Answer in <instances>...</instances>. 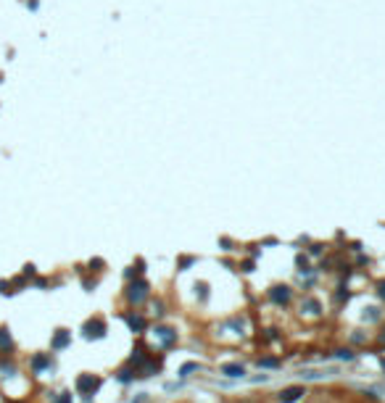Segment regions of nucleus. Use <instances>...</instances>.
<instances>
[{
  "instance_id": "obj_2",
  "label": "nucleus",
  "mask_w": 385,
  "mask_h": 403,
  "mask_svg": "<svg viewBox=\"0 0 385 403\" xmlns=\"http://www.w3.org/2000/svg\"><path fill=\"white\" fill-rule=\"evenodd\" d=\"M98 385H100V379H98V377H92V374H82V377L77 379V390H79L82 395H87V398L98 390Z\"/></svg>"
},
{
  "instance_id": "obj_16",
  "label": "nucleus",
  "mask_w": 385,
  "mask_h": 403,
  "mask_svg": "<svg viewBox=\"0 0 385 403\" xmlns=\"http://www.w3.org/2000/svg\"><path fill=\"white\" fill-rule=\"evenodd\" d=\"M382 369H385V359H382Z\"/></svg>"
},
{
  "instance_id": "obj_13",
  "label": "nucleus",
  "mask_w": 385,
  "mask_h": 403,
  "mask_svg": "<svg viewBox=\"0 0 385 403\" xmlns=\"http://www.w3.org/2000/svg\"><path fill=\"white\" fill-rule=\"evenodd\" d=\"M119 379H122V382H130V379H132V369H122V372H119Z\"/></svg>"
},
{
  "instance_id": "obj_15",
  "label": "nucleus",
  "mask_w": 385,
  "mask_h": 403,
  "mask_svg": "<svg viewBox=\"0 0 385 403\" xmlns=\"http://www.w3.org/2000/svg\"><path fill=\"white\" fill-rule=\"evenodd\" d=\"M380 287H382V290H380V295H382V298H385V282H382V285H380Z\"/></svg>"
},
{
  "instance_id": "obj_14",
  "label": "nucleus",
  "mask_w": 385,
  "mask_h": 403,
  "mask_svg": "<svg viewBox=\"0 0 385 403\" xmlns=\"http://www.w3.org/2000/svg\"><path fill=\"white\" fill-rule=\"evenodd\" d=\"M56 403H72V395H69V393H61V395L56 398Z\"/></svg>"
},
{
  "instance_id": "obj_8",
  "label": "nucleus",
  "mask_w": 385,
  "mask_h": 403,
  "mask_svg": "<svg viewBox=\"0 0 385 403\" xmlns=\"http://www.w3.org/2000/svg\"><path fill=\"white\" fill-rule=\"evenodd\" d=\"M222 374H227V377H243V374H246V369H243L240 364H225V366H222Z\"/></svg>"
},
{
  "instance_id": "obj_7",
  "label": "nucleus",
  "mask_w": 385,
  "mask_h": 403,
  "mask_svg": "<svg viewBox=\"0 0 385 403\" xmlns=\"http://www.w3.org/2000/svg\"><path fill=\"white\" fill-rule=\"evenodd\" d=\"M48 366H50V359H48L45 353H40V356H34V359H32V372H34V374L45 372Z\"/></svg>"
},
{
  "instance_id": "obj_1",
  "label": "nucleus",
  "mask_w": 385,
  "mask_h": 403,
  "mask_svg": "<svg viewBox=\"0 0 385 403\" xmlns=\"http://www.w3.org/2000/svg\"><path fill=\"white\" fill-rule=\"evenodd\" d=\"M145 298H148V285L143 280H137V282H132L130 287H127V301L130 303L137 306V303H143Z\"/></svg>"
},
{
  "instance_id": "obj_9",
  "label": "nucleus",
  "mask_w": 385,
  "mask_h": 403,
  "mask_svg": "<svg viewBox=\"0 0 385 403\" xmlns=\"http://www.w3.org/2000/svg\"><path fill=\"white\" fill-rule=\"evenodd\" d=\"M66 345H69V332H66V329H58L56 338H53V348L58 351V348H66Z\"/></svg>"
},
{
  "instance_id": "obj_4",
  "label": "nucleus",
  "mask_w": 385,
  "mask_h": 403,
  "mask_svg": "<svg viewBox=\"0 0 385 403\" xmlns=\"http://www.w3.org/2000/svg\"><path fill=\"white\" fill-rule=\"evenodd\" d=\"M153 335L161 340V345H167V348H169V345H174V340H177V332L169 329V327H156Z\"/></svg>"
},
{
  "instance_id": "obj_6",
  "label": "nucleus",
  "mask_w": 385,
  "mask_h": 403,
  "mask_svg": "<svg viewBox=\"0 0 385 403\" xmlns=\"http://www.w3.org/2000/svg\"><path fill=\"white\" fill-rule=\"evenodd\" d=\"M269 298L274 303H288L290 301V287L288 285H283V287H272L269 290Z\"/></svg>"
},
{
  "instance_id": "obj_11",
  "label": "nucleus",
  "mask_w": 385,
  "mask_h": 403,
  "mask_svg": "<svg viewBox=\"0 0 385 403\" xmlns=\"http://www.w3.org/2000/svg\"><path fill=\"white\" fill-rule=\"evenodd\" d=\"M127 324H130L132 332H143V329H145V319L135 314V316H127Z\"/></svg>"
},
{
  "instance_id": "obj_3",
  "label": "nucleus",
  "mask_w": 385,
  "mask_h": 403,
  "mask_svg": "<svg viewBox=\"0 0 385 403\" xmlns=\"http://www.w3.org/2000/svg\"><path fill=\"white\" fill-rule=\"evenodd\" d=\"M103 335H106V324H103L100 319H92V321H87V324H85V338L87 340H98Z\"/></svg>"
},
{
  "instance_id": "obj_10",
  "label": "nucleus",
  "mask_w": 385,
  "mask_h": 403,
  "mask_svg": "<svg viewBox=\"0 0 385 403\" xmlns=\"http://www.w3.org/2000/svg\"><path fill=\"white\" fill-rule=\"evenodd\" d=\"M14 348V340H11V332L6 327H0V351H11Z\"/></svg>"
},
{
  "instance_id": "obj_12",
  "label": "nucleus",
  "mask_w": 385,
  "mask_h": 403,
  "mask_svg": "<svg viewBox=\"0 0 385 403\" xmlns=\"http://www.w3.org/2000/svg\"><path fill=\"white\" fill-rule=\"evenodd\" d=\"M195 369H198V364H185L182 369H180V377H188V374H190V372H195Z\"/></svg>"
},
{
  "instance_id": "obj_5",
  "label": "nucleus",
  "mask_w": 385,
  "mask_h": 403,
  "mask_svg": "<svg viewBox=\"0 0 385 403\" xmlns=\"http://www.w3.org/2000/svg\"><path fill=\"white\" fill-rule=\"evenodd\" d=\"M301 395H303V387H301V385H296V387H285L283 393H280V403H296Z\"/></svg>"
}]
</instances>
